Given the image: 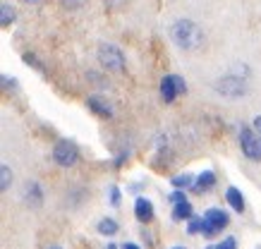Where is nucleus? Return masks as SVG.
Segmentation results:
<instances>
[{
	"label": "nucleus",
	"instance_id": "1",
	"mask_svg": "<svg viewBox=\"0 0 261 249\" xmlns=\"http://www.w3.org/2000/svg\"><path fill=\"white\" fill-rule=\"evenodd\" d=\"M170 39H173V43L182 50H199L204 46L206 34L197 22H192V19L185 17V19L173 22V26H170Z\"/></svg>",
	"mask_w": 261,
	"mask_h": 249
},
{
	"label": "nucleus",
	"instance_id": "2",
	"mask_svg": "<svg viewBox=\"0 0 261 249\" xmlns=\"http://www.w3.org/2000/svg\"><path fill=\"white\" fill-rule=\"evenodd\" d=\"M247 74H242L240 70H230L228 74L218 77L214 84L216 94L225 98H242L247 94Z\"/></svg>",
	"mask_w": 261,
	"mask_h": 249
},
{
	"label": "nucleus",
	"instance_id": "3",
	"mask_svg": "<svg viewBox=\"0 0 261 249\" xmlns=\"http://www.w3.org/2000/svg\"><path fill=\"white\" fill-rule=\"evenodd\" d=\"M98 65H101L106 72H125V53L113 46V43H101L98 46Z\"/></svg>",
	"mask_w": 261,
	"mask_h": 249
},
{
	"label": "nucleus",
	"instance_id": "4",
	"mask_svg": "<svg viewBox=\"0 0 261 249\" xmlns=\"http://www.w3.org/2000/svg\"><path fill=\"white\" fill-rule=\"evenodd\" d=\"M53 161L60 168H72L74 163L80 161V146L74 144L72 139H60L53 149Z\"/></svg>",
	"mask_w": 261,
	"mask_h": 249
},
{
	"label": "nucleus",
	"instance_id": "5",
	"mask_svg": "<svg viewBox=\"0 0 261 249\" xmlns=\"http://www.w3.org/2000/svg\"><path fill=\"white\" fill-rule=\"evenodd\" d=\"M240 149H242V153H245L247 158L261 161V137L249 125H242V127H240Z\"/></svg>",
	"mask_w": 261,
	"mask_h": 249
},
{
	"label": "nucleus",
	"instance_id": "6",
	"mask_svg": "<svg viewBox=\"0 0 261 249\" xmlns=\"http://www.w3.org/2000/svg\"><path fill=\"white\" fill-rule=\"evenodd\" d=\"M228 223H230V216L223 209H208L204 213V230H201V235L204 237H214L221 230H225Z\"/></svg>",
	"mask_w": 261,
	"mask_h": 249
},
{
	"label": "nucleus",
	"instance_id": "7",
	"mask_svg": "<svg viewBox=\"0 0 261 249\" xmlns=\"http://www.w3.org/2000/svg\"><path fill=\"white\" fill-rule=\"evenodd\" d=\"M180 94H187L185 79H182L180 74H166V77L161 79V98H163L166 103H173Z\"/></svg>",
	"mask_w": 261,
	"mask_h": 249
},
{
	"label": "nucleus",
	"instance_id": "8",
	"mask_svg": "<svg viewBox=\"0 0 261 249\" xmlns=\"http://www.w3.org/2000/svg\"><path fill=\"white\" fill-rule=\"evenodd\" d=\"M22 199L27 201L29 209H39L41 204H43V189H41V185L36 182V180H29V182L24 185Z\"/></svg>",
	"mask_w": 261,
	"mask_h": 249
},
{
	"label": "nucleus",
	"instance_id": "9",
	"mask_svg": "<svg viewBox=\"0 0 261 249\" xmlns=\"http://www.w3.org/2000/svg\"><path fill=\"white\" fill-rule=\"evenodd\" d=\"M87 105H89V110L96 113L98 118H103V120H108V118H113V108L108 101H103V98L98 96H89L87 98Z\"/></svg>",
	"mask_w": 261,
	"mask_h": 249
},
{
	"label": "nucleus",
	"instance_id": "10",
	"mask_svg": "<svg viewBox=\"0 0 261 249\" xmlns=\"http://www.w3.org/2000/svg\"><path fill=\"white\" fill-rule=\"evenodd\" d=\"M135 216L139 223H149L151 218H153V204H151L146 197H139L135 201Z\"/></svg>",
	"mask_w": 261,
	"mask_h": 249
},
{
	"label": "nucleus",
	"instance_id": "11",
	"mask_svg": "<svg viewBox=\"0 0 261 249\" xmlns=\"http://www.w3.org/2000/svg\"><path fill=\"white\" fill-rule=\"evenodd\" d=\"M216 182H218V177H216L214 170H204V173L197 177V182H194V187H192V189H194V192H199V194H201V192H211V189L216 187Z\"/></svg>",
	"mask_w": 261,
	"mask_h": 249
},
{
	"label": "nucleus",
	"instance_id": "12",
	"mask_svg": "<svg viewBox=\"0 0 261 249\" xmlns=\"http://www.w3.org/2000/svg\"><path fill=\"white\" fill-rule=\"evenodd\" d=\"M225 201L232 206V211H238V213L245 211V197H242V192H240L238 187H228L225 189Z\"/></svg>",
	"mask_w": 261,
	"mask_h": 249
},
{
	"label": "nucleus",
	"instance_id": "13",
	"mask_svg": "<svg viewBox=\"0 0 261 249\" xmlns=\"http://www.w3.org/2000/svg\"><path fill=\"white\" fill-rule=\"evenodd\" d=\"M192 213H194V209H192L190 201H180V204H175V206H173V218L177 220V223H182V220H190Z\"/></svg>",
	"mask_w": 261,
	"mask_h": 249
},
{
	"label": "nucleus",
	"instance_id": "14",
	"mask_svg": "<svg viewBox=\"0 0 261 249\" xmlns=\"http://www.w3.org/2000/svg\"><path fill=\"white\" fill-rule=\"evenodd\" d=\"M15 19H17L15 8H12L10 3H3V5H0V26L15 24Z\"/></svg>",
	"mask_w": 261,
	"mask_h": 249
},
{
	"label": "nucleus",
	"instance_id": "15",
	"mask_svg": "<svg viewBox=\"0 0 261 249\" xmlns=\"http://www.w3.org/2000/svg\"><path fill=\"white\" fill-rule=\"evenodd\" d=\"M118 230H120V225L115 218H101V220H98V233L106 235V237H113Z\"/></svg>",
	"mask_w": 261,
	"mask_h": 249
},
{
	"label": "nucleus",
	"instance_id": "16",
	"mask_svg": "<svg viewBox=\"0 0 261 249\" xmlns=\"http://www.w3.org/2000/svg\"><path fill=\"white\" fill-rule=\"evenodd\" d=\"M194 182H197V177H192L190 173H187V175H175L173 180H170V185H173L175 189H190V187H194Z\"/></svg>",
	"mask_w": 261,
	"mask_h": 249
},
{
	"label": "nucleus",
	"instance_id": "17",
	"mask_svg": "<svg viewBox=\"0 0 261 249\" xmlns=\"http://www.w3.org/2000/svg\"><path fill=\"white\" fill-rule=\"evenodd\" d=\"M10 185H12V170H10V165H0V189L8 192Z\"/></svg>",
	"mask_w": 261,
	"mask_h": 249
},
{
	"label": "nucleus",
	"instance_id": "18",
	"mask_svg": "<svg viewBox=\"0 0 261 249\" xmlns=\"http://www.w3.org/2000/svg\"><path fill=\"white\" fill-rule=\"evenodd\" d=\"M187 230H190L192 235L201 233V230H204V218H194V216H192L190 218V225H187Z\"/></svg>",
	"mask_w": 261,
	"mask_h": 249
},
{
	"label": "nucleus",
	"instance_id": "19",
	"mask_svg": "<svg viewBox=\"0 0 261 249\" xmlns=\"http://www.w3.org/2000/svg\"><path fill=\"white\" fill-rule=\"evenodd\" d=\"M216 249H238V242H235V237H225L223 242L216 244Z\"/></svg>",
	"mask_w": 261,
	"mask_h": 249
},
{
	"label": "nucleus",
	"instance_id": "20",
	"mask_svg": "<svg viewBox=\"0 0 261 249\" xmlns=\"http://www.w3.org/2000/svg\"><path fill=\"white\" fill-rule=\"evenodd\" d=\"M65 10H80L84 5V0H60Z\"/></svg>",
	"mask_w": 261,
	"mask_h": 249
},
{
	"label": "nucleus",
	"instance_id": "21",
	"mask_svg": "<svg viewBox=\"0 0 261 249\" xmlns=\"http://www.w3.org/2000/svg\"><path fill=\"white\" fill-rule=\"evenodd\" d=\"M17 84H19V81H17V79H12V77H8V74L3 77V89H5V91H15V89H17Z\"/></svg>",
	"mask_w": 261,
	"mask_h": 249
},
{
	"label": "nucleus",
	"instance_id": "22",
	"mask_svg": "<svg viewBox=\"0 0 261 249\" xmlns=\"http://www.w3.org/2000/svg\"><path fill=\"white\" fill-rule=\"evenodd\" d=\"M108 197H111V204H113V206H120V189L115 185L108 189Z\"/></svg>",
	"mask_w": 261,
	"mask_h": 249
},
{
	"label": "nucleus",
	"instance_id": "23",
	"mask_svg": "<svg viewBox=\"0 0 261 249\" xmlns=\"http://www.w3.org/2000/svg\"><path fill=\"white\" fill-rule=\"evenodd\" d=\"M170 201H173V206H175V204H180V201H187V197H185L182 189H175V192L170 194Z\"/></svg>",
	"mask_w": 261,
	"mask_h": 249
},
{
	"label": "nucleus",
	"instance_id": "24",
	"mask_svg": "<svg viewBox=\"0 0 261 249\" xmlns=\"http://www.w3.org/2000/svg\"><path fill=\"white\" fill-rule=\"evenodd\" d=\"M24 60H27V63H29V65H36L39 70H43V65L39 63V58H36V56H32V53H27V56H24Z\"/></svg>",
	"mask_w": 261,
	"mask_h": 249
},
{
	"label": "nucleus",
	"instance_id": "25",
	"mask_svg": "<svg viewBox=\"0 0 261 249\" xmlns=\"http://www.w3.org/2000/svg\"><path fill=\"white\" fill-rule=\"evenodd\" d=\"M252 127H254V132H256V134L261 137V115H259V118H254V125H252Z\"/></svg>",
	"mask_w": 261,
	"mask_h": 249
},
{
	"label": "nucleus",
	"instance_id": "26",
	"mask_svg": "<svg viewBox=\"0 0 261 249\" xmlns=\"http://www.w3.org/2000/svg\"><path fill=\"white\" fill-rule=\"evenodd\" d=\"M22 3H27V5H41V3H46V0H22Z\"/></svg>",
	"mask_w": 261,
	"mask_h": 249
},
{
	"label": "nucleus",
	"instance_id": "27",
	"mask_svg": "<svg viewBox=\"0 0 261 249\" xmlns=\"http://www.w3.org/2000/svg\"><path fill=\"white\" fill-rule=\"evenodd\" d=\"M122 249H139V247H137L135 242H125V244H122Z\"/></svg>",
	"mask_w": 261,
	"mask_h": 249
},
{
	"label": "nucleus",
	"instance_id": "28",
	"mask_svg": "<svg viewBox=\"0 0 261 249\" xmlns=\"http://www.w3.org/2000/svg\"><path fill=\"white\" fill-rule=\"evenodd\" d=\"M106 249H118V247H115V244H113V242H111V244H108V247H106Z\"/></svg>",
	"mask_w": 261,
	"mask_h": 249
},
{
	"label": "nucleus",
	"instance_id": "29",
	"mask_svg": "<svg viewBox=\"0 0 261 249\" xmlns=\"http://www.w3.org/2000/svg\"><path fill=\"white\" fill-rule=\"evenodd\" d=\"M48 249H63V247H60V244H53V247H48Z\"/></svg>",
	"mask_w": 261,
	"mask_h": 249
},
{
	"label": "nucleus",
	"instance_id": "30",
	"mask_svg": "<svg viewBox=\"0 0 261 249\" xmlns=\"http://www.w3.org/2000/svg\"><path fill=\"white\" fill-rule=\"evenodd\" d=\"M173 249H185V247H173Z\"/></svg>",
	"mask_w": 261,
	"mask_h": 249
},
{
	"label": "nucleus",
	"instance_id": "31",
	"mask_svg": "<svg viewBox=\"0 0 261 249\" xmlns=\"http://www.w3.org/2000/svg\"><path fill=\"white\" fill-rule=\"evenodd\" d=\"M206 249H216V247H206Z\"/></svg>",
	"mask_w": 261,
	"mask_h": 249
}]
</instances>
